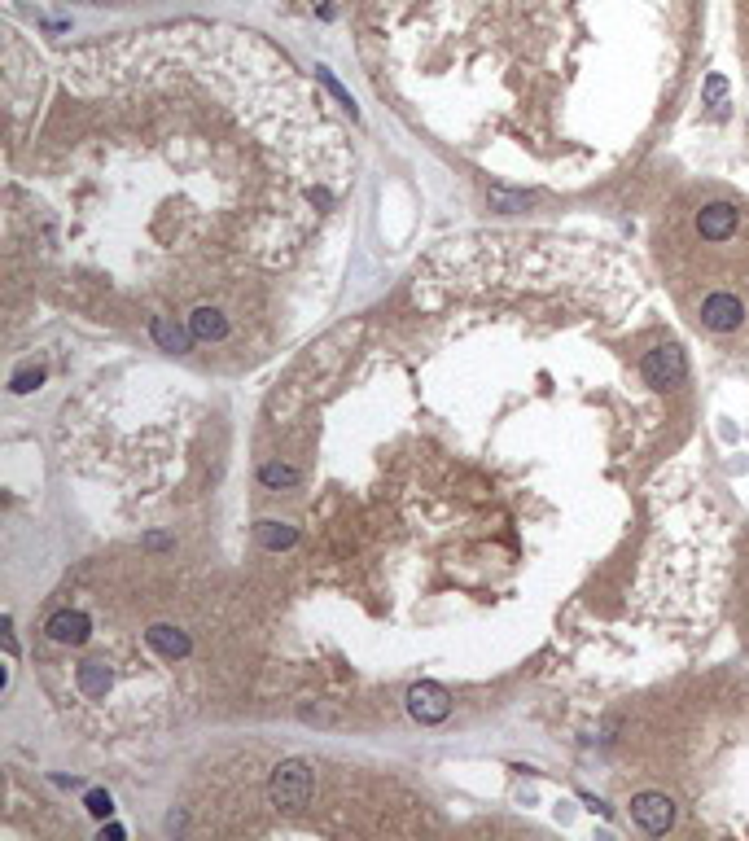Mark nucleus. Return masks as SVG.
I'll return each mask as SVG.
<instances>
[{"mask_svg": "<svg viewBox=\"0 0 749 841\" xmlns=\"http://www.w3.org/2000/svg\"><path fill=\"white\" fill-rule=\"evenodd\" d=\"M697 325L706 334H736L745 329V299L736 290H710L701 303H697Z\"/></svg>", "mask_w": 749, "mask_h": 841, "instance_id": "f257e3e1", "label": "nucleus"}, {"mask_svg": "<svg viewBox=\"0 0 749 841\" xmlns=\"http://www.w3.org/2000/svg\"><path fill=\"white\" fill-rule=\"evenodd\" d=\"M268 802L285 810H299L311 802V767L303 758H285L268 780Z\"/></svg>", "mask_w": 749, "mask_h": 841, "instance_id": "f03ea898", "label": "nucleus"}, {"mask_svg": "<svg viewBox=\"0 0 749 841\" xmlns=\"http://www.w3.org/2000/svg\"><path fill=\"white\" fill-rule=\"evenodd\" d=\"M640 372H645V381L653 386V390H675V386L688 381V360H683V351L675 346V342H662V346L645 351Z\"/></svg>", "mask_w": 749, "mask_h": 841, "instance_id": "7ed1b4c3", "label": "nucleus"}, {"mask_svg": "<svg viewBox=\"0 0 749 841\" xmlns=\"http://www.w3.org/2000/svg\"><path fill=\"white\" fill-rule=\"evenodd\" d=\"M675 815H680V810H675V798H666V793H653V789H648V793H636V798H631V819L645 828L648 837L671 833V828H675Z\"/></svg>", "mask_w": 749, "mask_h": 841, "instance_id": "20e7f679", "label": "nucleus"}, {"mask_svg": "<svg viewBox=\"0 0 749 841\" xmlns=\"http://www.w3.org/2000/svg\"><path fill=\"white\" fill-rule=\"evenodd\" d=\"M408 714L416 723H443L447 714H451V693H447L443 684L421 679V684L408 688Z\"/></svg>", "mask_w": 749, "mask_h": 841, "instance_id": "39448f33", "label": "nucleus"}, {"mask_svg": "<svg viewBox=\"0 0 749 841\" xmlns=\"http://www.w3.org/2000/svg\"><path fill=\"white\" fill-rule=\"evenodd\" d=\"M736 228H741V210H736L732 202H706L701 210H697V237L710 241V246L732 241Z\"/></svg>", "mask_w": 749, "mask_h": 841, "instance_id": "423d86ee", "label": "nucleus"}, {"mask_svg": "<svg viewBox=\"0 0 749 841\" xmlns=\"http://www.w3.org/2000/svg\"><path fill=\"white\" fill-rule=\"evenodd\" d=\"M189 334H193V342H224L228 337V316L219 307H193Z\"/></svg>", "mask_w": 749, "mask_h": 841, "instance_id": "0eeeda50", "label": "nucleus"}, {"mask_svg": "<svg viewBox=\"0 0 749 841\" xmlns=\"http://www.w3.org/2000/svg\"><path fill=\"white\" fill-rule=\"evenodd\" d=\"M44 636L53 640V644H79V640L88 636V618L79 609H62V613H53L44 622Z\"/></svg>", "mask_w": 749, "mask_h": 841, "instance_id": "6e6552de", "label": "nucleus"}, {"mask_svg": "<svg viewBox=\"0 0 749 841\" xmlns=\"http://www.w3.org/2000/svg\"><path fill=\"white\" fill-rule=\"evenodd\" d=\"M149 334H154V342H158L163 351H171V355L189 351V342H193L189 325H175V316H149Z\"/></svg>", "mask_w": 749, "mask_h": 841, "instance_id": "1a4fd4ad", "label": "nucleus"}, {"mask_svg": "<svg viewBox=\"0 0 749 841\" xmlns=\"http://www.w3.org/2000/svg\"><path fill=\"white\" fill-rule=\"evenodd\" d=\"M145 644H149L154 653H163V658H171V662L189 653V636H184V631H175V627H163V622L145 631Z\"/></svg>", "mask_w": 749, "mask_h": 841, "instance_id": "9d476101", "label": "nucleus"}, {"mask_svg": "<svg viewBox=\"0 0 749 841\" xmlns=\"http://www.w3.org/2000/svg\"><path fill=\"white\" fill-rule=\"evenodd\" d=\"M486 202H491V210L513 215V210H526L535 198H531V193H513V189H504V184H491V189H486Z\"/></svg>", "mask_w": 749, "mask_h": 841, "instance_id": "9b49d317", "label": "nucleus"}, {"mask_svg": "<svg viewBox=\"0 0 749 841\" xmlns=\"http://www.w3.org/2000/svg\"><path fill=\"white\" fill-rule=\"evenodd\" d=\"M294 539H299V531H294V526H281V522H259V543H263V548H272V552L290 548Z\"/></svg>", "mask_w": 749, "mask_h": 841, "instance_id": "f8f14e48", "label": "nucleus"}, {"mask_svg": "<svg viewBox=\"0 0 749 841\" xmlns=\"http://www.w3.org/2000/svg\"><path fill=\"white\" fill-rule=\"evenodd\" d=\"M259 482L272 487V491L276 487H299V470H294V465H281V461H268V465L259 470Z\"/></svg>", "mask_w": 749, "mask_h": 841, "instance_id": "ddd939ff", "label": "nucleus"}, {"mask_svg": "<svg viewBox=\"0 0 749 841\" xmlns=\"http://www.w3.org/2000/svg\"><path fill=\"white\" fill-rule=\"evenodd\" d=\"M723 97H727V79H723V75H710V79H706V105H710L715 114H723Z\"/></svg>", "mask_w": 749, "mask_h": 841, "instance_id": "4468645a", "label": "nucleus"}, {"mask_svg": "<svg viewBox=\"0 0 749 841\" xmlns=\"http://www.w3.org/2000/svg\"><path fill=\"white\" fill-rule=\"evenodd\" d=\"M40 381H44V372L40 369H18L13 372V381H9V390H13V395H27V390H35Z\"/></svg>", "mask_w": 749, "mask_h": 841, "instance_id": "2eb2a0df", "label": "nucleus"}, {"mask_svg": "<svg viewBox=\"0 0 749 841\" xmlns=\"http://www.w3.org/2000/svg\"><path fill=\"white\" fill-rule=\"evenodd\" d=\"M88 810H93V815H110L114 807H110V798H105V793H93V798H88Z\"/></svg>", "mask_w": 749, "mask_h": 841, "instance_id": "dca6fc26", "label": "nucleus"}, {"mask_svg": "<svg viewBox=\"0 0 749 841\" xmlns=\"http://www.w3.org/2000/svg\"><path fill=\"white\" fill-rule=\"evenodd\" d=\"M93 4H110V0H93Z\"/></svg>", "mask_w": 749, "mask_h": 841, "instance_id": "f3484780", "label": "nucleus"}]
</instances>
